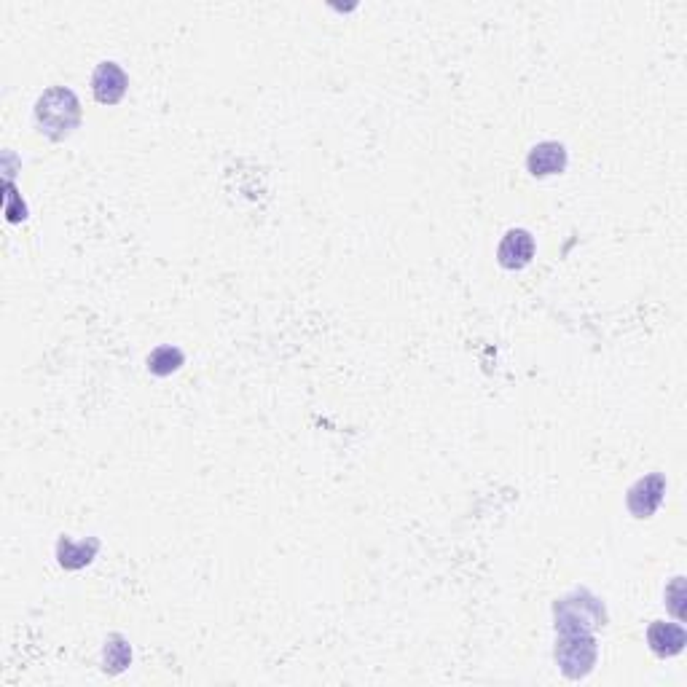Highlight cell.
Segmentation results:
<instances>
[{"instance_id":"1","label":"cell","mask_w":687,"mask_h":687,"mask_svg":"<svg viewBox=\"0 0 687 687\" xmlns=\"http://www.w3.org/2000/svg\"><path fill=\"white\" fill-rule=\"evenodd\" d=\"M35 124L49 140H65L81 124V102L65 86H51L35 100Z\"/></svg>"},{"instance_id":"2","label":"cell","mask_w":687,"mask_h":687,"mask_svg":"<svg viewBox=\"0 0 687 687\" xmlns=\"http://www.w3.org/2000/svg\"><path fill=\"white\" fill-rule=\"evenodd\" d=\"M553 615H556L559 634H594L596 628H602L604 620H607L602 602L588 591H575V594L564 596L553 607Z\"/></svg>"},{"instance_id":"3","label":"cell","mask_w":687,"mask_h":687,"mask_svg":"<svg viewBox=\"0 0 687 687\" xmlns=\"http://www.w3.org/2000/svg\"><path fill=\"white\" fill-rule=\"evenodd\" d=\"M596 655H599V647H596L594 634H559L556 661H559L564 677H588L596 666Z\"/></svg>"},{"instance_id":"4","label":"cell","mask_w":687,"mask_h":687,"mask_svg":"<svg viewBox=\"0 0 687 687\" xmlns=\"http://www.w3.org/2000/svg\"><path fill=\"white\" fill-rule=\"evenodd\" d=\"M129 89V76L119 62H100L92 73V94L100 105H116Z\"/></svg>"},{"instance_id":"5","label":"cell","mask_w":687,"mask_h":687,"mask_svg":"<svg viewBox=\"0 0 687 687\" xmlns=\"http://www.w3.org/2000/svg\"><path fill=\"white\" fill-rule=\"evenodd\" d=\"M663 494H666V478L661 473L645 475L637 484L628 489L626 505L634 518H650L655 510L661 508Z\"/></svg>"},{"instance_id":"6","label":"cell","mask_w":687,"mask_h":687,"mask_svg":"<svg viewBox=\"0 0 687 687\" xmlns=\"http://www.w3.org/2000/svg\"><path fill=\"white\" fill-rule=\"evenodd\" d=\"M532 258H535V237L526 229H510L497 247V261L502 269H510V272L529 266Z\"/></svg>"},{"instance_id":"7","label":"cell","mask_w":687,"mask_h":687,"mask_svg":"<svg viewBox=\"0 0 687 687\" xmlns=\"http://www.w3.org/2000/svg\"><path fill=\"white\" fill-rule=\"evenodd\" d=\"M567 148L564 143H556V140H545V143H537L529 156H526V170L532 172L535 178H551V175H559V172L567 170Z\"/></svg>"},{"instance_id":"8","label":"cell","mask_w":687,"mask_h":687,"mask_svg":"<svg viewBox=\"0 0 687 687\" xmlns=\"http://www.w3.org/2000/svg\"><path fill=\"white\" fill-rule=\"evenodd\" d=\"M647 642H650V650L661 658H671V655L682 653V647L687 642L685 628L677 626V623H663V620H655L653 626L647 628Z\"/></svg>"},{"instance_id":"9","label":"cell","mask_w":687,"mask_h":687,"mask_svg":"<svg viewBox=\"0 0 687 687\" xmlns=\"http://www.w3.org/2000/svg\"><path fill=\"white\" fill-rule=\"evenodd\" d=\"M97 551H100V540H94V537L81 540V543H76V540L68 535H62L60 540H57V561H60L65 569L89 567L94 561V556H97Z\"/></svg>"},{"instance_id":"10","label":"cell","mask_w":687,"mask_h":687,"mask_svg":"<svg viewBox=\"0 0 687 687\" xmlns=\"http://www.w3.org/2000/svg\"><path fill=\"white\" fill-rule=\"evenodd\" d=\"M102 661H105V671L108 674H121L132 663V647L121 634H113L105 642V650H102Z\"/></svg>"},{"instance_id":"11","label":"cell","mask_w":687,"mask_h":687,"mask_svg":"<svg viewBox=\"0 0 687 687\" xmlns=\"http://www.w3.org/2000/svg\"><path fill=\"white\" fill-rule=\"evenodd\" d=\"M183 363H186V355H183L178 347H170V344L156 347L151 355H148V371H151L153 376L175 374Z\"/></svg>"},{"instance_id":"12","label":"cell","mask_w":687,"mask_h":687,"mask_svg":"<svg viewBox=\"0 0 687 687\" xmlns=\"http://www.w3.org/2000/svg\"><path fill=\"white\" fill-rule=\"evenodd\" d=\"M666 602H669L671 612L679 620L685 618V607H682V602H685V577H674V583L666 588Z\"/></svg>"}]
</instances>
